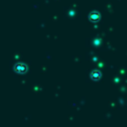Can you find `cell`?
<instances>
[{
	"label": "cell",
	"instance_id": "3",
	"mask_svg": "<svg viewBox=\"0 0 127 127\" xmlns=\"http://www.w3.org/2000/svg\"><path fill=\"white\" fill-rule=\"evenodd\" d=\"M101 77V74L98 72V70H93L91 73V78L93 81H97V79H99Z\"/></svg>",
	"mask_w": 127,
	"mask_h": 127
},
{
	"label": "cell",
	"instance_id": "2",
	"mask_svg": "<svg viewBox=\"0 0 127 127\" xmlns=\"http://www.w3.org/2000/svg\"><path fill=\"white\" fill-rule=\"evenodd\" d=\"M99 18H100V15H99V13L98 12H91L90 13V15H89V19H90L91 21H98L99 20Z\"/></svg>",
	"mask_w": 127,
	"mask_h": 127
},
{
	"label": "cell",
	"instance_id": "1",
	"mask_svg": "<svg viewBox=\"0 0 127 127\" xmlns=\"http://www.w3.org/2000/svg\"><path fill=\"white\" fill-rule=\"evenodd\" d=\"M15 70H16V72H18V73H20V74L24 73V72H26V66L21 64V63L17 64L15 66Z\"/></svg>",
	"mask_w": 127,
	"mask_h": 127
}]
</instances>
